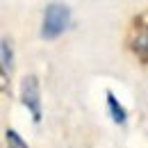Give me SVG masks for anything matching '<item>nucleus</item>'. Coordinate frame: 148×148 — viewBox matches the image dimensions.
Here are the masks:
<instances>
[{
  "label": "nucleus",
  "instance_id": "20e7f679",
  "mask_svg": "<svg viewBox=\"0 0 148 148\" xmlns=\"http://www.w3.org/2000/svg\"><path fill=\"white\" fill-rule=\"evenodd\" d=\"M0 64H2L5 75H9V71L14 69V53H12V43L7 39H2V43H0Z\"/></svg>",
  "mask_w": 148,
  "mask_h": 148
},
{
  "label": "nucleus",
  "instance_id": "f257e3e1",
  "mask_svg": "<svg viewBox=\"0 0 148 148\" xmlns=\"http://www.w3.org/2000/svg\"><path fill=\"white\" fill-rule=\"evenodd\" d=\"M71 25V9L64 2H50L43 12V23H41V37L46 41L59 39Z\"/></svg>",
  "mask_w": 148,
  "mask_h": 148
},
{
  "label": "nucleus",
  "instance_id": "f03ea898",
  "mask_svg": "<svg viewBox=\"0 0 148 148\" xmlns=\"http://www.w3.org/2000/svg\"><path fill=\"white\" fill-rule=\"evenodd\" d=\"M21 103L30 110L32 121L39 125L41 119H43V105H41V89H39L37 75H25L23 77V82H21Z\"/></svg>",
  "mask_w": 148,
  "mask_h": 148
},
{
  "label": "nucleus",
  "instance_id": "7ed1b4c3",
  "mask_svg": "<svg viewBox=\"0 0 148 148\" xmlns=\"http://www.w3.org/2000/svg\"><path fill=\"white\" fill-rule=\"evenodd\" d=\"M105 98H107V110H110L112 121L119 123V125H123V123L128 121V112H125V107L119 103V98H116L114 91H110V89H107V93H105Z\"/></svg>",
  "mask_w": 148,
  "mask_h": 148
},
{
  "label": "nucleus",
  "instance_id": "39448f33",
  "mask_svg": "<svg viewBox=\"0 0 148 148\" xmlns=\"http://www.w3.org/2000/svg\"><path fill=\"white\" fill-rule=\"evenodd\" d=\"M5 137H7V141H9V148H30V144L23 141V137H21L16 130H7Z\"/></svg>",
  "mask_w": 148,
  "mask_h": 148
}]
</instances>
